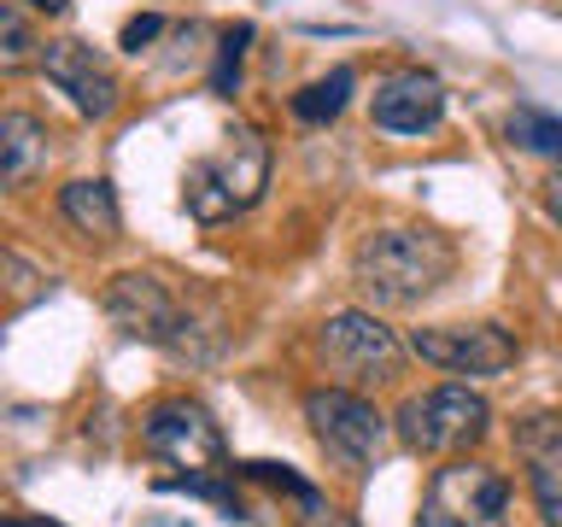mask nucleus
Segmentation results:
<instances>
[{"label":"nucleus","instance_id":"obj_1","mask_svg":"<svg viewBox=\"0 0 562 527\" xmlns=\"http://www.w3.org/2000/svg\"><path fill=\"white\" fill-rule=\"evenodd\" d=\"M457 270V246L439 228H369L351 253V281L375 305H422Z\"/></svg>","mask_w":562,"mask_h":527},{"label":"nucleus","instance_id":"obj_2","mask_svg":"<svg viewBox=\"0 0 562 527\" xmlns=\"http://www.w3.org/2000/svg\"><path fill=\"white\" fill-rule=\"evenodd\" d=\"M270 188V141H263L252 123H235L223 135L217 153L193 158L182 176V205L200 223H223L240 217V211L258 205V193Z\"/></svg>","mask_w":562,"mask_h":527},{"label":"nucleus","instance_id":"obj_3","mask_svg":"<svg viewBox=\"0 0 562 527\" xmlns=\"http://www.w3.org/2000/svg\"><path fill=\"white\" fill-rule=\"evenodd\" d=\"M486 428H492V404L474 393V386H457V381L411 393L393 416L398 446L416 451V457H457V451L481 446Z\"/></svg>","mask_w":562,"mask_h":527},{"label":"nucleus","instance_id":"obj_4","mask_svg":"<svg viewBox=\"0 0 562 527\" xmlns=\"http://www.w3.org/2000/svg\"><path fill=\"white\" fill-rule=\"evenodd\" d=\"M305 422H311V439L328 451V463H340L346 474L375 469L381 451H386V434H393V422H386L358 386H311Z\"/></svg>","mask_w":562,"mask_h":527},{"label":"nucleus","instance_id":"obj_5","mask_svg":"<svg viewBox=\"0 0 562 527\" xmlns=\"http://www.w3.org/2000/svg\"><path fill=\"white\" fill-rule=\"evenodd\" d=\"M105 316H112L130 340L170 346V351H193V334H200L188 299L153 270H123V276L105 281Z\"/></svg>","mask_w":562,"mask_h":527},{"label":"nucleus","instance_id":"obj_6","mask_svg":"<svg viewBox=\"0 0 562 527\" xmlns=\"http://www.w3.org/2000/svg\"><path fill=\"white\" fill-rule=\"evenodd\" d=\"M422 527H509V481L481 457H451L428 481Z\"/></svg>","mask_w":562,"mask_h":527},{"label":"nucleus","instance_id":"obj_7","mask_svg":"<svg viewBox=\"0 0 562 527\" xmlns=\"http://www.w3.org/2000/svg\"><path fill=\"white\" fill-rule=\"evenodd\" d=\"M316 358H323L328 375H340L351 386H381L398 375V334L381 323L375 311H334L323 328H316Z\"/></svg>","mask_w":562,"mask_h":527},{"label":"nucleus","instance_id":"obj_8","mask_svg":"<svg viewBox=\"0 0 562 527\" xmlns=\"http://www.w3.org/2000/svg\"><path fill=\"white\" fill-rule=\"evenodd\" d=\"M140 451L158 457V463H170V469H188V474H205V469L228 463L223 428L200 399H158L153 411L140 416Z\"/></svg>","mask_w":562,"mask_h":527},{"label":"nucleus","instance_id":"obj_9","mask_svg":"<svg viewBox=\"0 0 562 527\" xmlns=\"http://www.w3.org/2000/svg\"><path fill=\"white\" fill-rule=\"evenodd\" d=\"M411 351L446 375H504L521 358V340L504 323H428L411 334Z\"/></svg>","mask_w":562,"mask_h":527},{"label":"nucleus","instance_id":"obj_10","mask_svg":"<svg viewBox=\"0 0 562 527\" xmlns=\"http://www.w3.org/2000/svg\"><path fill=\"white\" fill-rule=\"evenodd\" d=\"M47 70V82L59 88V94L77 105L82 117H112L117 112V100H123V88H117V70L100 59L88 42H77V35H59V42H42V59H35Z\"/></svg>","mask_w":562,"mask_h":527},{"label":"nucleus","instance_id":"obj_11","mask_svg":"<svg viewBox=\"0 0 562 527\" xmlns=\"http://www.w3.org/2000/svg\"><path fill=\"white\" fill-rule=\"evenodd\" d=\"M369 117H375V130H386V135H428V130H439V117H446V82L422 65H404V70L375 82Z\"/></svg>","mask_w":562,"mask_h":527},{"label":"nucleus","instance_id":"obj_12","mask_svg":"<svg viewBox=\"0 0 562 527\" xmlns=\"http://www.w3.org/2000/svg\"><path fill=\"white\" fill-rule=\"evenodd\" d=\"M53 165V130L35 112H0V193H24Z\"/></svg>","mask_w":562,"mask_h":527},{"label":"nucleus","instance_id":"obj_13","mask_svg":"<svg viewBox=\"0 0 562 527\" xmlns=\"http://www.w3.org/2000/svg\"><path fill=\"white\" fill-rule=\"evenodd\" d=\"M59 211H65V223L77 228V235H88V240H117V228H123L117 193H112L105 176H77V182H65L59 188Z\"/></svg>","mask_w":562,"mask_h":527},{"label":"nucleus","instance_id":"obj_14","mask_svg":"<svg viewBox=\"0 0 562 527\" xmlns=\"http://www.w3.org/2000/svg\"><path fill=\"white\" fill-rule=\"evenodd\" d=\"M351 88H358L351 65H334L328 77H316V82H305V88L293 94V117H299V123H334V117L346 112Z\"/></svg>","mask_w":562,"mask_h":527},{"label":"nucleus","instance_id":"obj_15","mask_svg":"<svg viewBox=\"0 0 562 527\" xmlns=\"http://www.w3.org/2000/svg\"><path fill=\"white\" fill-rule=\"evenodd\" d=\"M35 59H42V35H35V24L12 0H0V77H18Z\"/></svg>","mask_w":562,"mask_h":527},{"label":"nucleus","instance_id":"obj_16","mask_svg":"<svg viewBox=\"0 0 562 527\" xmlns=\"http://www.w3.org/2000/svg\"><path fill=\"white\" fill-rule=\"evenodd\" d=\"M509 141H516L521 153H539V158H557L562 165V117L539 112V105H516V112H509Z\"/></svg>","mask_w":562,"mask_h":527},{"label":"nucleus","instance_id":"obj_17","mask_svg":"<svg viewBox=\"0 0 562 527\" xmlns=\"http://www.w3.org/2000/svg\"><path fill=\"white\" fill-rule=\"evenodd\" d=\"M516 451L527 457V469L533 463H562V416L557 411H533L516 422Z\"/></svg>","mask_w":562,"mask_h":527},{"label":"nucleus","instance_id":"obj_18","mask_svg":"<svg viewBox=\"0 0 562 527\" xmlns=\"http://www.w3.org/2000/svg\"><path fill=\"white\" fill-rule=\"evenodd\" d=\"M246 47H252V24L223 30V42H217V70H211V94H223V100L240 94V59H246Z\"/></svg>","mask_w":562,"mask_h":527},{"label":"nucleus","instance_id":"obj_19","mask_svg":"<svg viewBox=\"0 0 562 527\" xmlns=\"http://www.w3.org/2000/svg\"><path fill=\"white\" fill-rule=\"evenodd\" d=\"M235 469L246 474V481L281 486V492H288V498H299V504H305V509H316V504H323V492H316L311 481H299V474H293L288 463H235Z\"/></svg>","mask_w":562,"mask_h":527},{"label":"nucleus","instance_id":"obj_20","mask_svg":"<svg viewBox=\"0 0 562 527\" xmlns=\"http://www.w3.org/2000/svg\"><path fill=\"white\" fill-rule=\"evenodd\" d=\"M527 486H533L544 527H562V463H533L527 469Z\"/></svg>","mask_w":562,"mask_h":527},{"label":"nucleus","instance_id":"obj_21","mask_svg":"<svg viewBox=\"0 0 562 527\" xmlns=\"http://www.w3.org/2000/svg\"><path fill=\"white\" fill-rule=\"evenodd\" d=\"M158 30H165V18H158V12H140V18H130V24H123V47H130V53L153 47V42H158Z\"/></svg>","mask_w":562,"mask_h":527},{"label":"nucleus","instance_id":"obj_22","mask_svg":"<svg viewBox=\"0 0 562 527\" xmlns=\"http://www.w3.org/2000/svg\"><path fill=\"white\" fill-rule=\"evenodd\" d=\"M299 527H358V522L340 516V509H323V504H316V509H305V522H299Z\"/></svg>","mask_w":562,"mask_h":527},{"label":"nucleus","instance_id":"obj_23","mask_svg":"<svg viewBox=\"0 0 562 527\" xmlns=\"http://www.w3.org/2000/svg\"><path fill=\"white\" fill-rule=\"evenodd\" d=\"M544 211H551V223L562 228V170L551 176V182H544Z\"/></svg>","mask_w":562,"mask_h":527},{"label":"nucleus","instance_id":"obj_24","mask_svg":"<svg viewBox=\"0 0 562 527\" xmlns=\"http://www.w3.org/2000/svg\"><path fill=\"white\" fill-rule=\"evenodd\" d=\"M30 7H35V12H47V18H53V12H65V7H70V0H30Z\"/></svg>","mask_w":562,"mask_h":527},{"label":"nucleus","instance_id":"obj_25","mask_svg":"<svg viewBox=\"0 0 562 527\" xmlns=\"http://www.w3.org/2000/svg\"><path fill=\"white\" fill-rule=\"evenodd\" d=\"M24 527H59V522H47V516H24Z\"/></svg>","mask_w":562,"mask_h":527},{"label":"nucleus","instance_id":"obj_26","mask_svg":"<svg viewBox=\"0 0 562 527\" xmlns=\"http://www.w3.org/2000/svg\"><path fill=\"white\" fill-rule=\"evenodd\" d=\"M153 527H165V522H153Z\"/></svg>","mask_w":562,"mask_h":527}]
</instances>
